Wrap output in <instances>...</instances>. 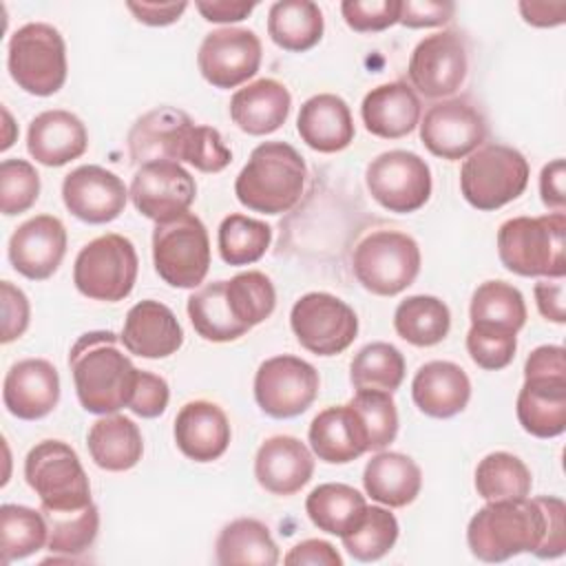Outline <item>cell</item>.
<instances>
[{"mask_svg":"<svg viewBox=\"0 0 566 566\" xmlns=\"http://www.w3.org/2000/svg\"><path fill=\"white\" fill-rule=\"evenodd\" d=\"M420 99L407 82H387L371 88L360 104L365 128L382 139H400L420 122Z\"/></svg>","mask_w":566,"mask_h":566,"instance_id":"cell-29","label":"cell"},{"mask_svg":"<svg viewBox=\"0 0 566 566\" xmlns=\"http://www.w3.org/2000/svg\"><path fill=\"white\" fill-rule=\"evenodd\" d=\"M314 475V455L294 436L268 438L254 455V478L272 495H294Z\"/></svg>","mask_w":566,"mask_h":566,"instance_id":"cell-23","label":"cell"},{"mask_svg":"<svg viewBox=\"0 0 566 566\" xmlns=\"http://www.w3.org/2000/svg\"><path fill=\"white\" fill-rule=\"evenodd\" d=\"M411 398L424 416L440 420L453 418L469 405L471 380L451 360H429L411 380Z\"/></svg>","mask_w":566,"mask_h":566,"instance_id":"cell-27","label":"cell"},{"mask_svg":"<svg viewBox=\"0 0 566 566\" xmlns=\"http://www.w3.org/2000/svg\"><path fill=\"white\" fill-rule=\"evenodd\" d=\"M155 272L172 287H199L210 270V239L203 221L184 212L153 230Z\"/></svg>","mask_w":566,"mask_h":566,"instance_id":"cell-12","label":"cell"},{"mask_svg":"<svg viewBox=\"0 0 566 566\" xmlns=\"http://www.w3.org/2000/svg\"><path fill=\"white\" fill-rule=\"evenodd\" d=\"M307 438L314 455L327 464H347L369 451L365 427L349 402L318 411Z\"/></svg>","mask_w":566,"mask_h":566,"instance_id":"cell-28","label":"cell"},{"mask_svg":"<svg viewBox=\"0 0 566 566\" xmlns=\"http://www.w3.org/2000/svg\"><path fill=\"white\" fill-rule=\"evenodd\" d=\"M197 11L208 22H239L252 13L256 2L245 0H199L195 2Z\"/></svg>","mask_w":566,"mask_h":566,"instance_id":"cell-57","label":"cell"},{"mask_svg":"<svg viewBox=\"0 0 566 566\" xmlns=\"http://www.w3.org/2000/svg\"><path fill=\"white\" fill-rule=\"evenodd\" d=\"M62 199L66 210L84 223H108L117 219L128 199L124 181L95 164L77 166L62 181Z\"/></svg>","mask_w":566,"mask_h":566,"instance_id":"cell-20","label":"cell"},{"mask_svg":"<svg viewBox=\"0 0 566 566\" xmlns=\"http://www.w3.org/2000/svg\"><path fill=\"white\" fill-rule=\"evenodd\" d=\"M11 80L29 95L49 97L66 82V44L46 22H29L13 31L7 51Z\"/></svg>","mask_w":566,"mask_h":566,"instance_id":"cell-7","label":"cell"},{"mask_svg":"<svg viewBox=\"0 0 566 566\" xmlns=\"http://www.w3.org/2000/svg\"><path fill=\"white\" fill-rule=\"evenodd\" d=\"M0 206L2 214L27 212L40 195V175L27 159H4L0 164Z\"/></svg>","mask_w":566,"mask_h":566,"instance_id":"cell-48","label":"cell"},{"mask_svg":"<svg viewBox=\"0 0 566 566\" xmlns=\"http://www.w3.org/2000/svg\"><path fill=\"white\" fill-rule=\"evenodd\" d=\"M471 325L506 329L517 334L526 323V303L517 287L506 281H484L478 285L469 307Z\"/></svg>","mask_w":566,"mask_h":566,"instance_id":"cell-38","label":"cell"},{"mask_svg":"<svg viewBox=\"0 0 566 566\" xmlns=\"http://www.w3.org/2000/svg\"><path fill=\"white\" fill-rule=\"evenodd\" d=\"M522 18L533 27H559L566 18V2H520Z\"/></svg>","mask_w":566,"mask_h":566,"instance_id":"cell-59","label":"cell"},{"mask_svg":"<svg viewBox=\"0 0 566 566\" xmlns=\"http://www.w3.org/2000/svg\"><path fill=\"white\" fill-rule=\"evenodd\" d=\"M307 168L301 153L287 142H263L252 153L234 181L241 206L263 214L292 210L305 188Z\"/></svg>","mask_w":566,"mask_h":566,"instance_id":"cell-4","label":"cell"},{"mask_svg":"<svg viewBox=\"0 0 566 566\" xmlns=\"http://www.w3.org/2000/svg\"><path fill=\"white\" fill-rule=\"evenodd\" d=\"M365 493L389 509L411 504L422 486L420 467L405 453L378 451L363 471Z\"/></svg>","mask_w":566,"mask_h":566,"instance_id":"cell-32","label":"cell"},{"mask_svg":"<svg viewBox=\"0 0 566 566\" xmlns=\"http://www.w3.org/2000/svg\"><path fill=\"white\" fill-rule=\"evenodd\" d=\"M398 531V520L389 509L365 506L358 522L340 539L356 562H376L394 548Z\"/></svg>","mask_w":566,"mask_h":566,"instance_id":"cell-43","label":"cell"},{"mask_svg":"<svg viewBox=\"0 0 566 566\" xmlns=\"http://www.w3.org/2000/svg\"><path fill=\"white\" fill-rule=\"evenodd\" d=\"M42 511V509H40ZM49 524V551L55 555L75 557L91 548L99 531V511L91 502L73 511H42Z\"/></svg>","mask_w":566,"mask_h":566,"instance_id":"cell-46","label":"cell"},{"mask_svg":"<svg viewBox=\"0 0 566 566\" xmlns=\"http://www.w3.org/2000/svg\"><path fill=\"white\" fill-rule=\"evenodd\" d=\"M367 502L360 491L349 484L327 482L312 489L305 500V511L318 531L329 535H345L363 515Z\"/></svg>","mask_w":566,"mask_h":566,"instance_id":"cell-37","label":"cell"},{"mask_svg":"<svg viewBox=\"0 0 566 566\" xmlns=\"http://www.w3.org/2000/svg\"><path fill=\"white\" fill-rule=\"evenodd\" d=\"M186 307L195 332L206 340L228 343L250 332L241 323H237L230 312V305L226 301V281H214L199 287L190 294Z\"/></svg>","mask_w":566,"mask_h":566,"instance_id":"cell-39","label":"cell"},{"mask_svg":"<svg viewBox=\"0 0 566 566\" xmlns=\"http://www.w3.org/2000/svg\"><path fill=\"white\" fill-rule=\"evenodd\" d=\"M88 133L82 119L69 111L53 108L35 115L27 133L29 155L49 168L64 166L86 153Z\"/></svg>","mask_w":566,"mask_h":566,"instance_id":"cell-26","label":"cell"},{"mask_svg":"<svg viewBox=\"0 0 566 566\" xmlns=\"http://www.w3.org/2000/svg\"><path fill=\"white\" fill-rule=\"evenodd\" d=\"M290 106L292 95L285 84L261 77L232 95L230 117L248 135H270L285 124Z\"/></svg>","mask_w":566,"mask_h":566,"instance_id":"cell-31","label":"cell"},{"mask_svg":"<svg viewBox=\"0 0 566 566\" xmlns=\"http://www.w3.org/2000/svg\"><path fill=\"white\" fill-rule=\"evenodd\" d=\"M352 270L367 292L396 296L416 281L420 272V248L405 232L376 230L354 248Z\"/></svg>","mask_w":566,"mask_h":566,"instance_id":"cell-10","label":"cell"},{"mask_svg":"<svg viewBox=\"0 0 566 566\" xmlns=\"http://www.w3.org/2000/svg\"><path fill=\"white\" fill-rule=\"evenodd\" d=\"M517 420L535 438H555L566 429V360L562 345H539L524 363L517 394Z\"/></svg>","mask_w":566,"mask_h":566,"instance_id":"cell-6","label":"cell"},{"mask_svg":"<svg viewBox=\"0 0 566 566\" xmlns=\"http://www.w3.org/2000/svg\"><path fill=\"white\" fill-rule=\"evenodd\" d=\"M533 478L524 460L509 451L484 455L475 469V491L482 500H522L528 497Z\"/></svg>","mask_w":566,"mask_h":566,"instance_id":"cell-40","label":"cell"},{"mask_svg":"<svg viewBox=\"0 0 566 566\" xmlns=\"http://www.w3.org/2000/svg\"><path fill=\"white\" fill-rule=\"evenodd\" d=\"M119 336L108 329L82 334L69 354V367L80 405L88 413H117L128 405L137 367L119 349Z\"/></svg>","mask_w":566,"mask_h":566,"instance_id":"cell-3","label":"cell"},{"mask_svg":"<svg viewBox=\"0 0 566 566\" xmlns=\"http://www.w3.org/2000/svg\"><path fill=\"white\" fill-rule=\"evenodd\" d=\"M420 139L436 157L449 161L464 159L484 144L486 122L469 99H442L424 111L420 119Z\"/></svg>","mask_w":566,"mask_h":566,"instance_id":"cell-16","label":"cell"},{"mask_svg":"<svg viewBox=\"0 0 566 566\" xmlns=\"http://www.w3.org/2000/svg\"><path fill=\"white\" fill-rule=\"evenodd\" d=\"M119 340L139 358H166L181 347L184 329L168 305L146 298L128 310Z\"/></svg>","mask_w":566,"mask_h":566,"instance_id":"cell-24","label":"cell"},{"mask_svg":"<svg viewBox=\"0 0 566 566\" xmlns=\"http://www.w3.org/2000/svg\"><path fill=\"white\" fill-rule=\"evenodd\" d=\"M135 18L150 27H166L179 20V15L186 11V2H128L126 4Z\"/></svg>","mask_w":566,"mask_h":566,"instance_id":"cell-58","label":"cell"},{"mask_svg":"<svg viewBox=\"0 0 566 566\" xmlns=\"http://www.w3.org/2000/svg\"><path fill=\"white\" fill-rule=\"evenodd\" d=\"M168 398H170L168 382L161 376L137 369L126 407L139 418H157L166 411Z\"/></svg>","mask_w":566,"mask_h":566,"instance_id":"cell-51","label":"cell"},{"mask_svg":"<svg viewBox=\"0 0 566 566\" xmlns=\"http://www.w3.org/2000/svg\"><path fill=\"white\" fill-rule=\"evenodd\" d=\"M270 243L272 228L265 221L245 214H228L219 223L217 245L228 265H250L259 261L268 252Z\"/></svg>","mask_w":566,"mask_h":566,"instance_id":"cell-44","label":"cell"},{"mask_svg":"<svg viewBox=\"0 0 566 566\" xmlns=\"http://www.w3.org/2000/svg\"><path fill=\"white\" fill-rule=\"evenodd\" d=\"M86 444L93 462L115 473L133 469L144 453L139 427L122 413H106L95 420L88 429Z\"/></svg>","mask_w":566,"mask_h":566,"instance_id":"cell-33","label":"cell"},{"mask_svg":"<svg viewBox=\"0 0 566 566\" xmlns=\"http://www.w3.org/2000/svg\"><path fill=\"white\" fill-rule=\"evenodd\" d=\"M2 115H4V126H7V135H4V142H2V150H7L11 144H13V135H11V130H13V119H11V115H9V111L7 108H2Z\"/></svg>","mask_w":566,"mask_h":566,"instance_id":"cell-60","label":"cell"},{"mask_svg":"<svg viewBox=\"0 0 566 566\" xmlns=\"http://www.w3.org/2000/svg\"><path fill=\"white\" fill-rule=\"evenodd\" d=\"M349 380L356 391H396L405 380V356L391 343H369L354 356L349 365Z\"/></svg>","mask_w":566,"mask_h":566,"instance_id":"cell-42","label":"cell"},{"mask_svg":"<svg viewBox=\"0 0 566 566\" xmlns=\"http://www.w3.org/2000/svg\"><path fill=\"white\" fill-rule=\"evenodd\" d=\"M340 13L349 29L358 33L385 31L400 18V0H345Z\"/></svg>","mask_w":566,"mask_h":566,"instance_id":"cell-50","label":"cell"},{"mask_svg":"<svg viewBox=\"0 0 566 566\" xmlns=\"http://www.w3.org/2000/svg\"><path fill=\"white\" fill-rule=\"evenodd\" d=\"M226 301L237 323L252 329L274 312L276 290L270 276L259 270H248L226 281Z\"/></svg>","mask_w":566,"mask_h":566,"instance_id":"cell-45","label":"cell"},{"mask_svg":"<svg viewBox=\"0 0 566 566\" xmlns=\"http://www.w3.org/2000/svg\"><path fill=\"white\" fill-rule=\"evenodd\" d=\"M455 4L453 2H436V0H407L400 2V18L398 22L409 29H424V27H442L453 18Z\"/></svg>","mask_w":566,"mask_h":566,"instance_id":"cell-53","label":"cell"},{"mask_svg":"<svg viewBox=\"0 0 566 566\" xmlns=\"http://www.w3.org/2000/svg\"><path fill=\"white\" fill-rule=\"evenodd\" d=\"M60 400L57 369L44 358H24L9 367L2 385L7 411L20 420L49 416Z\"/></svg>","mask_w":566,"mask_h":566,"instance_id":"cell-22","label":"cell"},{"mask_svg":"<svg viewBox=\"0 0 566 566\" xmlns=\"http://www.w3.org/2000/svg\"><path fill=\"white\" fill-rule=\"evenodd\" d=\"M290 325L301 347L316 356H336L345 352L358 334L356 312L327 292L303 294L292 305Z\"/></svg>","mask_w":566,"mask_h":566,"instance_id":"cell-13","label":"cell"},{"mask_svg":"<svg viewBox=\"0 0 566 566\" xmlns=\"http://www.w3.org/2000/svg\"><path fill=\"white\" fill-rule=\"evenodd\" d=\"M394 327L402 340L416 347H431L449 334L451 312L438 296L413 294L398 303L394 312Z\"/></svg>","mask_w":566,"mask_h":566,"instance_id":"cell-36","label":"cell"},{"mask_svg":"<svg viewBox=\"0 0 566 566\" xmlns=\"http://www.w3.org/2000/svg\"><path fill=\"white\" fill-rule=\"evenodd\" d=\"M296 130L318 153H338L354 142V119L347 102L334 93H318L303 102Z\"/></svg>","mask_w":566,"mask_h":566,"instance_id":"cell-30","label":"cell"},{"mask_svg":"<svg viewBox=\"0 0 566 566\" xmlns=\"http://www.w3.org/2000/svg\"><path fill=\"white\" fill-rule=\"evenodd\" d=\"M261 40L250 29L223 27L210 31L197 53L199 73L214 88H237L261 66Z\"/></svg>","mask_w":566,"mask_h":566,"instance_id":"cell-19","label":"cell"},{"mask_svg":"<svg viewBox=\"0 0 566 566\" xmlns=\"http://www.w3.org/2000/svg\"><path fill=\"white\" fill-rule=\"evenodd\" d=\"M128 153L137 166L170 159L186 161L201 172H221L232 161V153L217 128L199 126L184 111L170 106L155 108L133 124Z\"/></svg>","mask_w":566,"mask_h":566,"instance_id":"cell-2","label":"cell"},{"mask_svg":"<svg viewBox=\"0 0 566 566\" xmlns=\"http://www.w3.org/2000/svg\"><path fill=\"white\" fill-rule=\"evenodd\" d=\"M24 478L42 511H73L93 502L86 471L75 449L62 440L38 442L24 458Z\"/></svg>","mask_w":566,"mask_h":566,"instance_id":"cell-8","label":"cell"},{"mask_svg":"<svg viewBox=\"0 0 566 566\" xmlns=\"http://www.w3.org/2000/svg\"><path fill=\"white\" fill-rule=\"evenodd\" d=\"M214 548L221 566H274L279 562V548L270 535V528L254 517H239L226 524Z\"/></svg>","mask_w":566,"mask_h":566,"instance_id":"cell-35","label":"cell"},{"mask_svg":"<svg viewBox=\"0 0 566 566\" xmlns=\"http://www.w3.org/2000/svg\"><path fill=\"white\" fill-rule=\"evenodd\" d=\"M566 506L555 495L486 502L467 526V544L480 562L497 564L520 553L555 559L566 551Z\"/></svg>","mask_w":566,"mask_h":566,"instance_id":"cell-1","label":"cell"},{"mask_svg":"<svg viewBox=\"0 0 566 566\" xmlns=\"http://www.w3.org/2000/svg\"><path fill=\"white\" fill-rule=\"evenodd\" d=\"M0 290H2V343L7 345L27 332L31 307H29L27 294L20 287H15L11 281H2Z\"/></svg>","mask_w":566,"mask_h":566,"instance_id":"cell-52","label":"cell"},{"mask_svg":"<svg viewBox=\"0 0 566 566\" xmlns=\"http://www.w3.org/2000/svg\"><path fill=\"white\" fill-rule=\"evenodd\" d=\"M349 405L356 409L365 427L369 451H382L394 442L398 433V411L391 391L360 389L354 394Z\"/></svg>","mask_w":566,"mask_h":566,"instance_id":"cell-47","label":"cell"},{"mask_svg":"<svg viewBox=\"0 0 566 566\" xmlns=\"http://www.w3.org/2000/svg\"><path fill=\"white\" fill-rule=\"evenodd\" d=\"M139 259L130 239L108 232L88 241L75 256L73 283L93 301H124L137 281Z\"/></svg>","mask_w":566,"mask_h":566,"instance_id":"cell-11","label":"cell"},{"mask_svg":"<svg viewBox=\"0 0 566 566\" xmlns=\"http://www.w3.org/2000/svg\"><path fill=\"white\" fill-rule=\"evenodd\" d=\"M566 214L513 217L497 230L502 265L520 276L557 279L566 274Z\"/></svg>","mask_w":566,"mask_h":566,"instance_id":"cell-5","label":"cell"},{"mask_svg":"<svg viewBox=\"0 0 566 566\" xmlns=\"http://www.w3.org/2000/svg\"><path fill=\"white\" fill-rule=\"evenodd\" d=\"M128 195L139 214L164 223L188 212L197 197V184L181 164L155 159L137 168Z\"/></svg>","mask_w":566,"mask_h":566,"instance_id":"cell-18","label":"cell"},{"mask_svg":"<svg viewBox=\"0 0 566 566\" xmlns=\"http://www.w3.org/2000/svg\"><path fill=\"white\" fill-rule=\"evenodd\" d=\"M323 29V11L312 0H281L268 11V35L283 51H310L321 42Z\"/></svg>","mask_w":566,"mask_h":566,"instance_id":"cell-34","label":"cell"},{"mask_svg":"<svg viewBox=\"0 0 566 566\" xmlns=\"http://www.w3.org/2000/svg\"><path fill=\"white\" fill-rule=\"evenodd\" d=\"M517 349V336L506 329H493L482 325H471L467 332V352L471 360L489 371L504 369Z\"/></svg>","mask_w":566,"mask_h":566,"instance_id":"cell-49","label":"cell"},{"mask_svg":"<svg viewBox=\"0 0 566 566\" xmlns=\"http://www.w3.org/2000/svg\"><path fill=\"white\" fill-rule=\"evenodd\" d=\"M535 303L539 314L546 321L553 323H564L566 321V307H564V276L557 279H542L533 287Z\"/></svg>","mask_w":566,"mask_h":566,"instance_id":"cell-55","label":"cell"},{"mask_svg":"<svg viewBox=\"0 0 566 566\" xmlns=\"http://www.w3.org/2000/svg\"><path fill=\"white\" fill-rule=\"evenodd\" d=\"M564 179H566V166L564 159H553L542 168L539 175V195L544 206H548L553 212H564L566 208V190H564Z\"/></svg>","mask_w":566,"mask_h":566,"instance_id":"cell-56","label":"cell"},{"mask_svg":"<svg viewBox=\"0 0 566 566\" xmlns=\"http://www.w3.org/2000/svg\"><path fill=\"white\" fill-rule=\"evenodd\" d=\"M49 542V524L42 511L22 504L0 506V551L2 564L24 559Z\"/></svg>","mask_w":566,"mask_h":566,"instance_id":"cell-41","label":"cell"},{"mask_svg":"<svg viewBox=\"0 0 566 566\" xmlns=\"http://www.w3.org/2000/svg\"><path fill=\"white\" fill-rule=\"evenodd\" d=\"M66 254V228L53 214H38L15 228L9 239V261L31 281L49 279Z\"/></svg>","mask_w":566,"mask_h":566,"instance_id":"cell-21","label":"cell"},{"mask_svg":"<svg viewBox=\"0 0 566 566\" xmlns=\"http://www.w3.org/2000/svg\"><path fill=\"white\" fill-rule=\"evenodd\" d=\"M175 442L195 462L221 458L230 444V422L226 411L210 400L186 402L175 418Z\"/></svg>","mask_w":566,"mask_h":566,"instance_id":"cell-25","label":"cell"},{"mask_svg":"<svg viewBox=\"0 0 566 566\" xmlns=\"http://www.w3.org/2000/svg\"><path fill=\"white\" fill-rule=\"evenodd\" d=\"M526 157L504 144H486L473 150L460 168V190L478 210H497L517 199L528 184Z\"/></svg>","mask_w":566,"mask_h":566,"instance_id":"cell-9","label":"cell"},{"mask_svg":"<svg viewBox=\"0 0 566 566\" xmlns=\"http://www.w3.org/2000/svg\"><path fill=\"white\" fill-rule=\"evenodd\" d=\"M469 71L464 40L458 31H438L422 38L409 57V80L429 99L453 95Z\"/></svg>","mask_w":566,"mask_h":566,"instance_id":"cell-17","label":"cell"},{"mask_svg":"<svg viewBox=\"0 0 566 566\" xmlns=\"http://www.w3.org/2000/svg\"><path fill=\"white\" fill-rule=\"evenodd\" d=\"M287 566H343V557L338 551L325 542V539H303L296 546L290 548V553L283 557Z\"/></svg>","mask_w":566,"mask_h":566,"instance_id":"cell-54","label":"cell"},{"mask_svg":"<svg viewBox=\"0 0 566 566\" xmlns=\"http://www.w3.org/2000/svg\"><path fill=\"white\" fill-rule=\"evenodd\" d=\"M318 371L298 356L281 354L263 360L254 376V400L270 418H296L318 396Z\"/></svg>","mask_w":566,"mask_h":566,"instance_id":"cell-14","label":"cell"},{"mask_svg":"<svg viewBox=\"0 0 566 566\" xmlns=\"http://www.w3.org/2000/svg\"><path fill=\"white\" fill-rule=\"evenodd\" d=\"M369 195L389 212L407 214L420 210L431 197V170L411 150H387L369 161L365 170Z\"/></svg>","mask_w":566,"mask_h":566,"instance_id":"cell-15","label":"cell"}]
</instances>
